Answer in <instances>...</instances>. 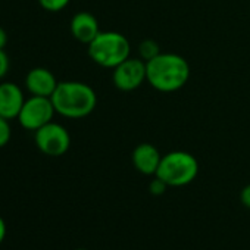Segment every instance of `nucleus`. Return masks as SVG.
<instances>
[{"instance_id":"f257e3e1","label":"nucleus","mask_w":250,"mask_h":250,"mask_svg":"<svg viewBox=\"0 0 250 250\" xmlns=\"http://www.w3.org/2000/svg\"><path fill=\"white\" fill-rule=\"evenodd\" d=\"M147 83L161 93L181 90L190 80V63L177 53H159L146 62Z\"/></svg>"},{"instance_id":"f03ea898","label":"nucleus","mask_w":250,"mask_h":250,"mask_svg":"<svg viewBox=\"0 0 250 250\" xmlns=\"http://www.w3.org/2000/svg\"><path fill=\"white\" fill-rule=\"evenodd\" d=\"M56 113L69 119H81L93 113L97 106L94 88L81 81H62L52 94Z\"/></svg>"},{"instance_id":"7ed1b4c3","label":"nucleus","mask_w":250,"mask_h":250,"mask_svg":"<svg viewBox=\"0 0 250 250\" xmlns=\"http://www.w3.org/2000/svg\"><path fill=\"white\" fill-rule=\"evenodd\" d=\"M87 46L90 59L102 68L113 69L131 56L128 39L118 31H100Z\"/></svg>"},{"instance_id":"20e7f679","label":"nucleus","mask_w":250,"mask_h":250,"mask_svg":"<svg viewBox=\"0 0 250 250\" xmlns=\"http://www.w3.org/2000/svg\"><path fill=\"white\" fill-rule=\"evenodd\" d=\"M199 174L197 159L184 150H174L162 156L156 177L164 180L168 187H184L194 181Z\"/></svg>"},{"instance_id":"39448f33","label":"nucleus","mask_w":250,"mask_h":250,"mask_svg":"<svg viewBox=\"0 0 250 250\" xmlns=\"http://www.w3.org/2000/svg\"><path fill=\"white\" fill-rule=\"evenodd\" d=\"M34 142L37 149L52 158L65 155L71 147V136L63 125L58 122H49L34 133Z\"/></svg>"},{"instance_id":"423d86ee","label":"nucleus","mask_w":250,"mask_h":250,"mask_svg":"<svg viewBox=\"0 0 250 250\" xmlns=\"http://www.w3.org/2000/svg\"><path fill=\"white\" fill-rule=\"evenodd\" d=\"M55 113L56 110L50 97L31 96L30 99H25L18 119L22 128L36 133L39 128L53 121Z\"/></svg>"},{"instance_id":"0eeeda50","label":"nucleus","mask_w":250,"mask_h":250,"mask_svg":"<svg viewBox=\"0 0 250 250\" xmlns=\"http://www.w3.org/2000/svg\"><path fill=\"white\" fill-rule=\"evenodd\" d=\"M147 81L146 62L142 58H128L113 68L112 83L121 91H134Z\"/></svg>"},{"instance_id":"6e6552de","label":"nucleus","mask_w":250,"mask_h":250,"mask_svg":"<svg viewBox=\"0 0 250 250\" xmlns=\"http://www.w3.org/2000/svg\"><path fill=\"white\" fill-rule=\"evenodd\" d=\"M25 97L22 90L15 83H2L0 84V116L6 119L18 118Z\"/></svg>"},{"instance_id":"1a4fd4ad","label":"nucleus","mask_w":250,"mask_h":250,"mask_svg":"<svg viewBox=\"0 0 250 250\" xmlns=\"http://www.w3.org/2000/svg\"><path fill=\"white\" fill-rule=\"evenodd\" d=\"M58 84L59 81L56 80L53 72L42 66L33 68L25 77V87L31 93V96L52 97Z\"/></svg>"},{"instance_id":"9d476101","label":"nucleus","mask_w":250,"mask_h":250,"mask_svg":"<svg viewBox=\"0 0 250 250\" xmlns=\"http://www.w3.org/2000/svg\"><path fill=\"white\" fill-rule=\"evenodd\" d=\"M162 155L152 143H140L134 147L131 161L134 168L143 175H156Z\"/></svg>"},{"instance_id":"9b49d317","label":"nucleus","mask_w":250,"mask_h":250,"mask_svg":"<svg viewBox=\"0 0 250 250\" xmlns=\"http://www.w3.org/2000/svg\"><path fill=\"white\" fill-rule=\"evenodd\" d=\"M69 28H71L72 37L83 44H90L102 31L97 18L90 12L75 14L71 20Z\"/></svg>"},{"instance_id":"f8f14e48","label":"nucleus","mask_w":250,"mask_h":250,"mask_svg":"<svg viewBox=\"0 0 250 250\" xmlns=\"http://www.w3.org/2000/svg\"><path fill=\"white\" fill-rule=\"evenodd\" d=\"M161 52V47L158 44V42L152 40V39H146L143 42H140L139 44V58H142L145 62H149L150 59L156 58Z\"/></svg>"},{"instance_id":"ddd939ff","label":"nucleus","mask_w":250,"mask_h":250,"mask_svg":"<svg viewBox=\"0 0 250 250\" xmlns=\"http://www.w3.org/2000/svg\"><path fill=\"white\" fill-rule=\"evenodd\" d=\"M37 2L47 12H59L69 5L71 0H37Z\"/></svg>"},{"instance_id":"4468645a","label":"nucleus","mask_w":250,"mask_h":250,"mask_svg":"<svg viewBox=\"0 0 250 250\" xmlns=\"http://www.w3.org/2000/svg\"><path fill=\"white\" fill-rule=\"evenodd\" d=\"M12 137V130H11V124L9 119L0 116V149L5 147Z\"/></svg>"},{"instance_id":"2eb2a0df","label":"nucleus","mask_w":250,"mask_h":250,"mask_svg":"<svg viewBox=\"0 0 250 250\" xmlns=\"http://www.w3.org/2000/svg\"><path fill=\"white\" fill-rule=\"evenodd\" d=\"M167 188H168V184L164 180H161L159 177H156V175L149 184V191H150L152 196H162L167 191Z\"/></svg>"},{"instance_id":"dca6fc26","label":"nucleus","mask_w":250,"mask_h":250,"mask_svg":"<svg viewBox=\"0 0 250 250\" xmlns=\"http://www.w3.org/2000/svg\"><path fill=\"white\" fill-rule=\"evenodd\" d=\"M9 66H11L9 56L6 55L5 49H0V80H2V78L8 74Z\"/></svg>"},{"instance_id":"f3484780","label":"nucleus","mask_w":250,"mask_h":250,"mask_svg":"<svg viewBox=\"0 0 250 250\" xmlns=\"http://www.w3.org/2000/svg\"><path fill=\"white\" fill-rule=\"evenodd\" d=\"M240 202L244 208L250 209V184L243 187V190L240 193Z\"/></svg>"},{"instance_id":"a211bd4d","label":"nucleus","mask_w":250,"mask_h":250,"mask_svg":"<svg viewBox=\"0 0 250 250\" xmlns=\"http://www.w3.org/2000/svg\"><path fill=\"white\" fill-rule=\"evenodd\" d=\"M6 222H5V219L0 216V244L3 243V240H5V237H6Z\"/></svg>"},{"instance_id":"6ab92c4d","label":"nucleus","mask_w":250,"mask_h":250,"mask_svg":"<svg viewBox=\"0 0 250 250\" xmlns=\"http://www.w3.org/2000/svg\"><path fill=\"white\" fill-rule=\"evenodd\" d=\"M8 44V33L0 27V49H5Z\"/></svg>"},{"instance_id":"aec40b11","label":"nucleus","mask_w":250,"mask_h":250,"mask_svg":"<svg viewBox=\"0 0 250 250\" xmlns=\"http://www.w3.org/2000/svg\"><path fill=\"white\" fill-rule=\"evenodd\" d=\"M75 250H87V249H75Z\"/></svg>"}]
</instances>
